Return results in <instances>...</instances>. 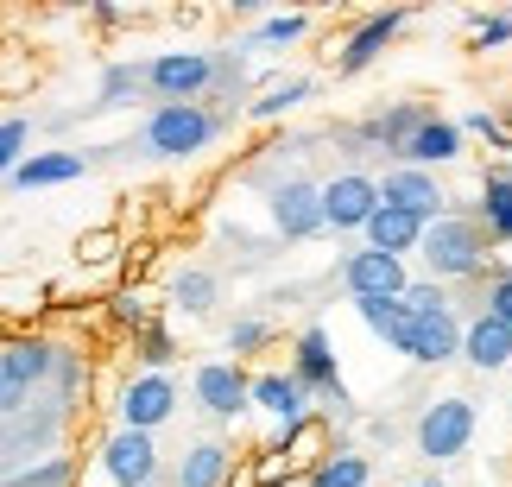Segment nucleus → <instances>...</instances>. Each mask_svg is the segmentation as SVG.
<instances>
[{"label":"nucleus","mask_w":512,"mask_h":487,"mask_svg":"<svg viewBox=\"0 0 512 487\" xmlns=\"http://www.w3.org/2000/svg\"><path fill=\"white\" fill-rule=\"evenodd\" d=\"M373 184H380V203L411 209L418 222H437V216H449V209H456L449 184L437 178V171H418V165H380V171H373Z\"/></svg>","instance_id":"f8f14e48"},{"label":"nucleus","mask_w":512,"mask_h":487,"mask_svg":"<svg viewBox=\"0 0 512 487\" xmlns=\"http://www.w3.org/2000/svg\"><path fill=\"white\" fill-rule=\"evenodd\" d=\"M475 310L512 329V260H494V266H487V279L475 285Z\"/></svg>","instance_id":"c756f323"},{"label":"nucleus","mask_w":512,"mask_h":487,"mask_svg":"<svg viewBox=\"0 0 512 487\" xmlns=\"http://www.w3.org/2000/svg\"><path fill=\"white\" fill-rule=\"evenodd\" d=\"M190 393L196 405L215 418V424H241L253 405H247V367H234V361H203L190 374Z\"/></svg>","instance_id":"dca6fc26"},{"label":"nucleus","mask_w":512,"mask_h":487,"mask_svg":"<svg viewBox=\"0 0 512 487\" xmlns=\"http://www.w3.org/2000/svg\"><path fill=\"white\" fill-rule=\"evenodd\" d=\"M228 127H234V121H222V114H209L203 102L146 108V121H140V133H133V146H140L146 159H165V165H177V159H196V152L222 146V140H228ZM133 146H121V152H133Z\"/></svg>","instance_id":"f03ea898"},{"label":"nucleus","mask_w":512,"mask_h":487,"mask_svg":"<svg viewBox=\"0 0 512 487\" xmlns=\"http://www.w3.org/2000/svg\"><path fill=\"white\" fill-rule=\"evenodd\" d=\"M57 355L64 348L45 336H7L0 342V424L19 431V418L32 412V393L45 380H57Z\"/></svg>","instance_id":"20e7f679"},{"label":"nucleus","mask_w":512,"mask_h":487,"mask_svg":"<svg viewBox=\"0 0 512 487\" xmlns=\"http://www.w3.org/2000/svg\"><path fill=\"white\" fill-rule=\"evenodd\" d=\"M177 405H184V393H177L171 374H133V380L121 386V399H114V412H121V431L159 437V424L177 418Z\"/></svg>","instance_id":"4468645a"},{"label":"nucleus","mask_w":512,"mask_h":487,"mask_svg":"<svg viewBox=\"0 0 512 487\" xmlns=\"http://www.w3.org/2000/svg\"><path fill=\"white\" fill-rule=\"evenodd\" d=\"M133 361H140V374H171V361H177L171 323H146L140 336H133Z\"/></svg>","instance_id":"2f4dec72"},{"label":"nucleus","mask_w":512,"mask_h":487,"mask_svg":"<svg viewBox=\"0 0 512 487\" xmlns=\"http://www.w3.org/2000/svg\"><path fill=\"white\" fill-rule=\"evenodd\" d=\"M354 317L367 323L373 342L392 348V336H399V323H405V304H399V298H354Z\"/></svg>","instance_id":"f704fd0d"},{"label":"nucleus","mask_w":512,"mask_h":487,"mask_svg":"<svg viewBox=\"0 0 512 487\" xmlns=\"http://www.w3.org/2000/svg\"><path fill=\"white\" fill-rule=\"evenodd\" d=\"M266 216L285 247H304L323 235V190L317 178H266Z\"/></svg>","instance_id":"0eeeda50"},{"label":"nucleus","mask_w":512,"mask_h":487,"mask_svg":"<svg viewBox=\"0 0 512 487\" xmlns=\"http://www.w3.org/2000/svg\"><path fill=\"white\" fill-rule=\"evenodd\" d=\"M392 348H399L405 361L418 367H449L462 348V310H437V317H405L399 336H392Z\"/></svg>","instance_id":"2eb2a0df"},{"label":"nucleus","mask_w":512,"mask_h":487,"mask_svg":"<svg viewBox=\"0 0 512 487\" xmlns=\"http://www.w3.org/2000/svg\"><path fill=\"white\" fill-rule=\"evenodd\" d=\"M500 127H506V133H512V102H500Z\"/></svg>","instance_id":"79ce46f5"},{"label":"nucleus","mask_w":512,"mask_h":487,"mask_svg":"<svg viewBox=\"0 0 512 487\" xmlns=\"http://www.w3.org/2000/svg\"><path fill=\"white\" fill-rule=\"evenodd\" d=\"M26 140H32V121L26 114H13V121H0V178L26 159Z\"/></svg>","instance_id":"58836bf2"},{"label":"nucleus","mask_w":512,"mask_h":487,"mask_svg":"<svg viewBox=\"0 0 512 487\" xmlns=\"http://www.w3.org/2000/svg\"><path fill=\"white\" fill-rule=\"evenodd\" d=\"M140 102H146L140 64H108V70H102V89H95L89 108H140Z\"/></svg>","instance_id":"c85d7f7f"},{"label":"nucleus","mask_w":512,"mask_h":487,"mask_svg":"<svg viewBox=\"0 0 512 487\" xmlns=\"http://www.w3.org/2000/svg\"><path fill=\"white\" fill-rule=\"evenodd\" d=\"M456 159H468V140L456 133L449 114H430V121L405 140V152H399V165H418V171H443V165H456Z\"/></svg>","instance_id":"412c9836"},{"label":"nucleus","mask_w":512,"mask_h":487,"mask_svg":"<svg viewBox=\"0 0 512 487\" xmlns=\"http://www.w3.org/2000/svg\"><path fill=\"white\" fill-rule=\"evenodd\" d=\"M298 487H373V456L354 450V443H342V450H329Z\"/></svg>","instance_id":"bb28decb"},{"label":"nucleus","mask_w":512,"mask_h":487,"mask_svg":"<svg viewBox=\"0 0 512 487\" xmlns=\"http://www.w3.org/2000/svg\"><path fill=\"white\" fill-rule=\"evenodd\" d=\"M462 26H468V51H475V57L512 45V13H468Z\"/></svg>","instance_id":"c9c22d12"},{"label":"nucleus","mask_w":512,"mask_h":487,"mask_svg":"<svg viewBox=\"0 0 512 487\" xmlns=\"http://www.w3.org/2000/svg\"><path fill=\"white\" fill-rule=\"evenodd\" d=\"M481 431V412H475V399H462V393H449V399H430L418 424H411V450H418L424 462H462L468 456V443H475Z\"/></svg>","instance_id":"39448f33"},{"label":"nucleus","mask_w":512,"mask_h":487,"mask_svg":"<svg viewBox=\"0 0 512 487\" xmlns=\"http://www.w3.org/2000/svg\"><path fill=\"white\" fill-rule=\"evenodd\" d=\"M418 235H424V222L411 216V209H392V203H380L367 216V228H361V247H373V253H392V260H405V253H418Z\"/></svg>","instance_id":"b1692460"},{"label":"nucleus","mask_w":512,"mask_h":487,"mask_svg":"<svg viewBox=\"0 0 512 487\" xmlns=\"http://www.w3.org/2000/svg\"><path fill=\"white\" fill-rule=\"evenodd\" d=\"M456 361H468L475 374H506L512 367V329L494 323V317H462V348H456Z\"/></svg>","instance_id":"aec40b11"},{"label":"nucleus","mask_w":512,"mask_h":487,"mask_svg":"<svg viewBox=\"0 0 512 487\" xmlns=\"http://www.w3.org/2000/svg\"><path fill=\"white\" fill-rule=\"evenodd\" d=\"M247 405L272 418V431H291V424H304L310 412H317L310 393L285 374V367H260V374H247Z\"/></svg>","instance_id":"f3484780"},{"label":"nucleus","mask_w":512,"mask_h":487,"mask_svg":"<svg viewBox=\"0 0 512 487\" xmlns=\"http://www.w3.org/2000/svg\"><path fill=\"white\" fill-rule=\"evenodd\" d=\"M298 298H304V285H279V291H272L266 304H285V310H291V304H298Z\"/></svg>","instance_id":"ea45409f"},{"label":"nucleus","mask_w":512,"mask_h":487,"mask_svg":"<svg viewBox=\"0 0 512 487\" xmlns=\"http://www.w3.org/2000/svg\"><path fill=\"white\" fill-rule=\"evenodd\" d=\"M241 475V456H234L228 437H196L171 469V487H234Z\"/></svg>","instance_id":"a211bd4d"},{"label":"nucleus","mask_w":512,"mask_h":487,"mask_svg":"<svg viewBox=\"0 0 512 487\" xmlns=\"http://www.w3.org/2000/svg\"><path fill=\"white\" fill-rule=\"evenodd\" d=\"M405 487H449L443 475H424V481H405Z\"/></svg>","instance_id":"a19ab883"},{"label":"nucleus","mask_w":512,"mask_h":487,"mask_svg":"<svg viewBox=\"0 0 512 487\" xmlns=\"http://www.w3.org/2000/svg\"><path fill=\"white\" fill-rule=\"evenodd\" d=\"M323 235H361L367 216L380 209V184H373V171L348 165L336 178H323Z\"/></svg>","instance_id":"9d476101"},{"label":"nucleus","mask_w":512,"mask_h":487,"mask_svg":"<svg viewBox=\"0 0 512 487\" xmlns=\"http://www.w3.org/2000/svg\"><path fill=\"white\" fill-rule=\"evenodd\" d=\"M121 253H127L121 228H89V235L76 241V266H114Z\"/></svg>","instance_id":"e433bc0d"},{"label":"nucleus","mask_w":512,"mask_h":487,"mask_svg":"<svg viewBox=\"0 0 512 487\" xmlns=\"http://www.w3.org/2000/svg\"><path fill=\"white\" fill-rule=\"evenodd\" d=\"M411 19H418L411 7L361 13V19H354V26H348V38H342L336 51H329V64H336V83H348V76H367V70L380 64V57H386L392 45H399V32L411 26Z\"/></svg>","instance_id":"423d86ee"},{"label":"nucleus","mask_w":512,"mask_h":487,"mask_svg":"<svg viewBox=\"0 0 512 487\" xmlns=\"http://www.w3.org/2000/svg\"><path fill=\"white\" fill-rule=\"evenodd\" d=\"M329 285H342V291H348V304H354V298H399V291L411 285V266H405V260H392V253L354 247V253H342V260H336Z\"/></svg>","instance_id":"ddd939ff"},{"label":"nucleus","mask_w":512,"mask_h":487,"mask_svg":"<svg viewBox=\"0 0 512 487\" xmlns=\"http://www.w3.org/2000/svg\"><path fill=\"white\" fill-rule=\"evenodd\" d=\"M165 298H171V310H184V317L196 323V317H209V310L222 304V279H215L209 266H177L171 285H165Z\"/></svg>","instance_id":"393cba45"},{"label":"nucleus","mask_w":512,"mask_h":487,"mask_svg":"<svg viewBox=\"0 0 512 487\" xmlns=\"http://www.w3.org/2000/svg\"><path fill=\"white\" fill-rule=\"evenodd\" d=\"M272 342H279V323H272L266 310H247V317L228 323V355H234V367L253 361V355H266Z\"/></svg>","instance_id":"cd10ccee"},{"label":"nucleus","mask_w":512,"mask_h":487,"mask_svg":"<svg viewBox=\"0 0 512 487\" xmlns=\"http://www.w3.org/2000/svg\"><path fill=\"white\" fill-rule=\"evenodd\" d=\"M399 304H405V317H437V310H456V298H449L443 285H430V279H411L399 291Z\"/></svg>","instance_id":"4c0bfd02"},{"label":"nucleus","mask_w":512,"mask_h":487,"mask_svg":"<svg viewBox=\"0 0 512 487\" xmlns=\"http://www.w3.org/2000/svg\"><path fill=\"white\" fill-rule=\"evenodd\" d=\"M418 260H424V279L449 291V285H481V279H487V266H494L500 253H494V241L481 235V222L456 203L449 216L424 222V235H418Z\"/></svg>","instance_id":"f257e3e1"},{"label":"nucleus","mask_w":512,"mask_h":487,"mask_svg":"<svg viewBox=\"0 0 512 487\" xmlns=\"http://www.w3.org/2000/svg\"><path fill=\"white\" fill-rule=\"evenodd\" d=\"M0 487H76V456H38L26 469H13Z\"/></svg>","instance_id":"72a5a7b5"},{"label":"nucleus","mask_w":512,"mask_h":487,"mask_svg":"<svg viewBox=\"0 0 512 487\" xmlns=\"http://www.w3.org/2000/svg\"><path fill=\"white\" fill-rule=\"evenodd\" d=\"M102 475L108 487H159L165 481V450H159V437H146V431H114L102 437Z\"/></svg>","instance_id":"9b49d317"},{"label":"nucleus","mask_w":512,"mask_h":487,"mask_svg":"<svg viewBox=\"0 0 512 487\" xmlns=\"http://www.w3.org/2000/svg\"><path fill=\"white\" fill-rule=\"evenodd\" d=\"M456 121L462 140H481V146H494L500 159H512V133L500 127V108H468V114H449Z\"/></svg>","instance_id":"473e14b6"},{"label":"nucleus","mask_w":512,"mask_h":487,"mask_svg":"<svg viewBox=\"0 0 512 487\" xmlns=\"http://www.w3.org/2000/svg\"><path fill=\"white\" fill-rule=\"evenodd\" d=\"M209 51H159L146 57L140 76H146V102L152 108H177V102H203L209 95Z\"/></svg>","instance_id":"1a4fd4ad"},{"label":"nucleus","mask_w":512,"mask_h":487,"mask_svg":"<svg viewBox=\"0 0 512 487\" xmlns=\"http://www.w3.org/2000/svg\"><path fill=\"white\" fill-rule=\"evenodd\" d=\"M468 216L481 222V235L500 247H512V159H494L481 171V203H468Z\"/></svg>","instance_id":"6ab92c4d"},{"label":"nucleus","mask_w":512,"mask_h":487,"mask_svg":"<svg viewBox=\"0 0 512 487\" xmlns=\"http://www.w3.org/2000/svg\"><path fill=\"white\" fill-rule=\"evenodd\" d=\"M108 317L121 323L127 336H140L146 323H159V298H152L146 285H121V291H114V298H108Z\"/></svg>","instance_id":"7c9ffc66"},{"label":"nucleus","mask_w":512,"mask_h":487,"mask_svg":"<svg viewBox=\"0 0 512 487\" xmlns=\"http://www.w3.org/2000/svg\"><path fill=\"white\" fill-rule=\"evenodd\" d=\"M285 374L310 393V405H323V399H336L342 393V361H336V336H329V323L310 317L298 336H291V361H285Z\"/></svg>","instance_id":"6e6552de"},{"label":"nucleus","mask_w":512,"mask_h":487,"mask_svg":"<svg viewBox=\"0 0 512 487\" xmlns=\"http://www.w3.org/2000/svg\"><path fill=\"white\" fill-rule=\"evenodd\" d=\"M430 102H386V108H367L361 121H336V127H323V140L348 152V159H380V165H399V152L405 140L430 121Z\"/></svg>","instance_id":"7ed1b4c3"},{"label":"nucleus","mask_w":512,"mask_h":487,"mask_svg":"<svg viewBox=\"0 0 512 487\" xmlns=\"http://www.w3.org/2000/svg\"><path fill=\"white\" fill-rule=\"evenodd\" d=\"M310 26H317L310 13H266L247 38H234V51H241V57L247 51H291V45H304V38H310Z\"/></svg>","instance_id":"a878e982"},{"label":"nucleus","mask_w":512,"mask_h":487,"mask_svg":"<svg viewBox=\"0 0 512 487\" xmlns=\"http://www.w3.org/2000/svg\"><path fill=\"white\" fill-rule=\"evenodd\" d=\"M89 171V152H26L7 178L13 190H57V184H76Z\"/></svg>","instance_id":"5701e85b"},{"label":"nucleus","mask_w":512,"mask_h":487,"mask_svg":"<svg viewBox=\"0 0 512 487\" xmlns=\"http://www.w3.org/2000/svg\"><path fill=\"white\" fill-rule=\"evenodd\" d=\"M310 95H317V76H272V83L253 89V102L241 108V121L272 127V121H285V114H298Z\"/></svg>","instance_id":"4be33fe9"}]
</instances>
